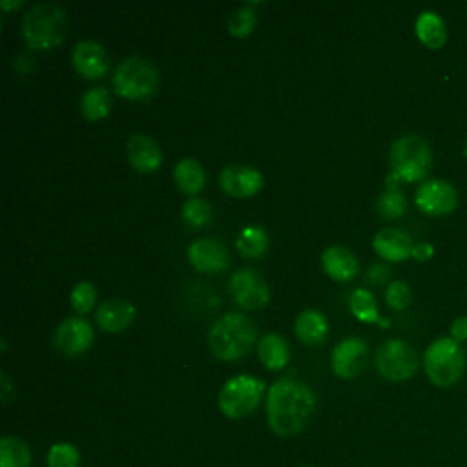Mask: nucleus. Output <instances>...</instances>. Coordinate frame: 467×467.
Masks as SVG:
<instances>
[{"label": "nucleus", "instance_id": "nucleus-22", "mask_svg": "<svg viewBox=\"0 0 467 467\" xmlns=\"http://www.w3.org/2000/svg\"><path fill=\"white\" fill-rule=\"evenodd\" d=\"M259 359L270 370H281L290 359V348L281 334L268 332L259 341Z\"/></svg>", "mask_w": 467, "mask_h": 467}, {"label": "nucleus", "instance_id": "nucleus-21", "mask_svg": "<svg viewBox=\"0 0 467 467\" xmlns=\"http://www.w3.org/2000/svg\"><path fill=\"white\" fill-rule=\"evenodd\" d=\"M416 35L420 42L431 49H438L447 40V29L441 16L434 11H421L416 18Z\"/></svg>", "mask_w": 467, "mask_h": 467}, {"label": "nucleus", "instance_id": "nucleus-8", "mask_svg": "<svg viewBox=\"0 0 467 467\" xmlns=\"http://www.w3.org/2000/svg\"><path fill=\"white\" fill-rule=\"evenodd\" d=\"M378 372L389 381H405L418 368L416 348L403 339H387L376 350Z\"/></svg>", "mask_w": 467, "mask_h": 467}, {"label": "nucleus", "instance_id": "nucleus-36", "mask_svg": "<svg viewBox=\"0 0 467 467\" xmlns=\"http://www.w3.org/2000/svg\"><path fill=\"white\" fill-rule=\"evenodd\" d=\"M432 254H434V248H432L431 243H416V244L412 246V255H410V257H414L416 261H421V263H423V261L431 259Z\"/></svg>", "mask_w": 467, "mask_h": 467}, {"label": "nucleus", "instance_id": "nucleus-15", "mask_svg": "<svg viewBox=\"0 0 467 467\" xmlns=\"http://www.w3.org/2000/svg\"><path fill=\"white\" fill-rule=\"evenodd\" d=\"M263 173L246 164H228L219 173L221 188L234 197H250L263 188Z\"/></svg>", "mask_w": 467, "mask_h": 467}, {"label": "nucleus", "instance_id": "nucleus-11", "mask_svg": "<svg viewBox=\"0 0 467 467\" xmlns=\"http://www.w3.org/2000/svg\"><path fill=\"white\" fill-rule=\"evenodd\" d=\"M456 202L454 186L441 179H429L416 190V206L425 215H447L456 208Z\"/></svg>", "mask_w": 467, "mask_h": 467}, {"label": "nucleus", "instance_id": "nucleus-34", "mask_svg": "<svg viewBox=\"0 0 467 467\" xmlns=\"http://www.w3.org/2000/svg\"><path fill=\"white\" fill-rule=\"evenodd\" d=\"M451 336L452 339H456L458 343L467 341V316H460L452 321L451 325Z\"/></svg>", "mask_w": 467, "mask_h": 467}, {"label": "nucleus", "instance_id": "nucleus-1", "mask_svg": "<svg viewBox=\"0 0 467 467\" xmlns=\"http://www.w3.org/2000/svg\"><path fill=\"white\" fill-rule=\"evenodd\" d=\"M316 409V398L305 383L281 378L266 396V418L270 429L279 436H294L310 421Z\"/></svg>", "mask_w": 467, "mask_h": 467}, {"label": "nucleus", "instance_id": "nucleus-12", "mask_svg": "<svg viewBox=\"0 0 467 467\" xmlns=\"http://www.w3.org/2000/svg\"><path fill=\"white\" fill-rule=\"evenodd\" d=\"M93 327L84 317H66L53 334V347L66 356H78L89 348Z\"/></svg>", "mask_w": 467, "mask_h": 467}, {"label": "nucleus", "instance_id": "nucleus-2", "mask_svg": "<svg viewBox=\"0 0 467 467\" xmlns=\"http://www.w3.org/2000/svg\"><path fill=\"white\" fill-rule=\"evenodd\" d=\"M257 328L241 312H226L208 330V347L217 359L232 361L244 356L255 343Z\"/></svg>", "mask_w": 467, "mask_h": 467}, {"label": "nucleus", "instance_id": "nucleus-18", "mask_svg": "<svg viewBox=\"0 0 467 467\" xmlns=\"http://www.w3.org/2000/svg\"><path fill=\"white\" fill-rule=\"evenodd\" d=\"M321 265L325 272L336 281H350L359 272V263L354 252L343 244H332L323 250Z\"/></svg>", "mask_w": 467, "mask_h": 467}, {"label": "nucleus", "instance_id": "nucleus-37", "mask_svg": "<svg viewBox=\"0 0 467 467\" xmlns=\"http://www.w3.org/2000/svg\"><path fill=\"white\" fill-rule=\"evenodd\" d=\"M9 394H11V383H9V376L5 372H2V398L4 403L9 401Z\"/></svg>", "mask_w": 467, "mask_h": 467}, {"label": "nucleus", "instance_id": "nucleus-32", "mask_svg": "<svg viewBox=\"0 0 467 467\" xmlns=\"http://www.w3.org/2000/svg\"><path fill=\"white\" fill-rule=\"evenodd\" d=\"M97 301V288L89 281H80L71 290V305L75 312L86 314Z\"/></svg>", "mask_w": 467, "mask_h": 467}, {"label": "nucleus", "instance_id": "nucleus-27", "mask_svg": "<svg viewBox=\"0 0 467 467\" xmlns=\"http://www.w3.org/2000/svg\"><path fill=\"white\" fill-rule=\"evenodd\" d=\"M348 303H350L352 314L358 319H361L365 323H379L381 321L379 312H378V303H376V297L372 292H368L365 288H356V290H352Z\"/></svg>", "mask_w": 467, "mask_h": 467}, {"label": "nucleus", "instance_id": "nucleus-4", "mask_svg": "<svg viewBox=\"0 0 467 467\" xmlns=\"http://www.w3.org/2000/svg\"><path fill=\"white\" fill-rule=\"evenodd\" d=\"M117 95L130 100H146L159 89V69L153 62L140 55H130L122 58L111 77Z\"/></svg>", "mask_w": 467, "mask_h": 467}, {"label": "nucleus", "instance_id": "nucleus-10", "mask_svg": "<svg viewBox=\"0 0 467 467\" xmlns=\"http://www.w3.org/2000/svg\"><path fill=\"white\" fill-rule=\"evenodd\" d=\"M367 359H368L367 343L356 336L345 337L332 350V356H330L332 372L343 379L356 378L365 370Z\"/></svg>", "mask_w": 467, "mask_h": 467}, {"label": "nucleus", "instance_id": "nucleus-17", "mask_svg": "<svg viewBox=\"0 0 467 467\" xmlns=\"http://www.w3.org/2000/svg\"><path fill=\"white\" fill-rule=\"evenodd\" d=\"M372 246L376 254L387 261H405L412 255L414 243L401 228H383L374 235Z\"/></svg>", "mask_w": 467, "mask_h": 467}, {"label": "nucleus", "instance_id": "nucleus-24", "mask_svg": "<svg viewBox=\"0 0 467 467\" xmlns=\"http://www.w3.org/2000/svg\"><path fill=\"white\" fill-rule=\"evenodd\" d=\"M111 95L104 86H93L88 91H84L80 99V109L86 119L99 120L109 115L111 111Z\"/></svg>", "mask_w": 467, "mask_h": 467}, {"label": "nucleus", "instance_id": "nucleus-33", "mask_svg": "<svg viewBox=\"0 0 467 467\" xmlns=\"http://www.w3.org/2000/svg\"><path fill=\"white\" fill-rule=\"evenodd\" d=\"M412 299L410 288L405 281H392L389 283L387 290H385V301L389 303L390 308L394 310H403Z\"/></svg>", "mask_w": 467, "mask_h": 467}, {"label": "nucleus", "instance_id": "nucleus-26", "mask_svg": "<svg viewBox=\"0 0 467 467\" xmlns=\"http://www.w3.org/2000/svg\"><path fill=\"white\" fill-rule=\"evenodd\" d=\"M235 246L244 257H261L268 248V235L261 226H246L237 235Z\"/></svg>", "mask_w": 467, "mask_h": 467}, {"label": "nucleus", "instance_id": "nucleus-23", "mask_svg": "<svg viewBox=\"0 0 467 467\" xmlns=\"http://www.w3.org/2000/svg\"><path fill=\"white\" fill-rule=\"evenodd\" d=\"M173 179H175V184L181 192H184L188 195H193L204 186L206 173H204V168L201 166V162L197 159L184 157L175 164Z\"/></svg>", "mask_w": 467, "mask_h": 467}, {"label": "nucleus", "instance_id": "nucleus-7", "mask_svg": "<svg viewBox=\"0 0 467 467\" xmlns=\"http://www.w3.org/2000/svg\"><path fill=\"white\" fill-rule=\"evenodd\" d=\"M265 392V381L250 376V374H239L230 378L219 390V409L224 416L239 420L254 412L263 398Z\"/></svg>", "mask_w": 467, "mask_h": 467}, {"label": "nucleus", "instance_id": "nucleus-9", "mask_svg": "<svg viewBox=\"0 0 467 467\" xmlns=\"http://www.w3.org/2000/svg\"><path fill=\"white\" fill-rule=\"evenodd\" d=\"M230 292L237 305L261 308L270 299V288L263 275L254 268H239L230 277Z\"/></svg>", "mask_w": 467, "mask_h": 467}, {"label": "nucleus", "instance_id": "nucleus-35", "mask_svg": "<svg viewBox=\"0 0 467 467\" xmlns=\"http://www.w3.org/2000/svg\"><path fill=\"white\" fill-rule=\"evenodd\" d=\"M390 275V270L389 266H385L383 263H374L370 268H368V279L376 285H381L387 281V277Z\"/></svg>", "mask_w": 467, "mask_h": 467}, {"label": "nucleus", "instance_id": "nucleus-5", "mask_svg": "<svg viewBox=\"0 0 467 467\" xmlns=\"http://www.w3.org/2000/svg\"><path fill=\"white\" fill-rule=\"evenodd\" d=\"M465 352L452 337L434 339L423 356L425 374L436 387L454 385L465 372Z\"/></svg>", "mask_w": 467, "mask_h": 467}, {"label": "nucleus", "instance_id": "nucleus-39", "mask_svg": "<svg viewBox=\"0 0 467 467\" xmlns=\"http://www.w3.org/2000/svg\"><path fill=\"white\" fill-rule=\"evenodd\" d=\"M465 155H467V142H465Z\"/></svg>", "mask_w": 467, "mask_h": 467}, {"label": "nucleus", "instance_id": "nucleus-6", "mask_svg": "<svg viewBox=\"0 0 467 467\" xmlns=\"http://www.w3.org/2000/svg\"><path fill=\"white\" fill-rule=\"evenodd\" d=\"M392 173L405 182L421 181L432 166V150L420 135H403L390 144Z\"/></svg>", "mask_w": 467, "mask_h": 467}, {"label": "nucleus", "instance_id": "nucleus-16", "mask_svg": "<svg viewBox=\"0 0 467 467\" xmlns=\"http://www.w3.org/2000/svg\"><path fill=\"white\" fill-rule=\"evenodd\" d=\"M126 153L130 164L139 171H153L162 162V151L159 142L146 133L131 135L126 142Z\"/></svg>", "mask_w": 467, "mask_h": 467}, {"label": "nucleus", "instance_id": "nucleus-31", "mask_svg": "<svg viewBox=\"0 0 467 467\" xmlns=\"http://www.w3.org/2000/svg\"><path fill=\"white\" fill-rule=\"evenodd\" d=\"M255 20L257 18H255V11H254L252 4H246L230 15L228 31L234 36H246L255 27Z\"/></svg>", "mask_w": 467, "mask_h": 467}, {"label": "nucleus", "instance_id": "nucleus-19", "mask_svg": "<svg viewBox=\"0 0 467 467\" xmlns=\"http://www.w3.org/2000/svg\"><path fill=\"white\" fill-rule=\"evenodd\" d=\"M95 317L102 330L120 332L133 321L135 306H133V303H130L122 297H111L99 305Z\"/></svg>", "mask_w": 467, "mask_h": 467}, {"label": "nucleus", "instance_id": "nucleus-25", "mask_svg": "<svg viewBox=\"0 0 467 467\" xmlns=\"http://www.w3.org/2000/svg\"><path fill=\"white\" fill-rule=\"evenodd\" d=\"M31 451L27 443L16 436H2L0 440V467H29Z\"/></svg>", "mask_w": 467, "mask_h": 467}, {"label": "nucleus", "instance_id": "nucleus-38", "mask_svg": "<svg viewBox=\"0 0 467 467\" xmlns=\"http://www.w3.org/2000/svg\"><path fill=\"white\" fill-rule=\"evenodd\" d=\"M18 5H22V0H15V2H9V0H0V7H2L4 11L11 9V7H18Z\"/></svg>", "mask_w": 467, "mask_h": 467}, {"label": "nucleus", "instance_id": "nucleus-30", "mask_svg": "<svg viewBox=\"0 0 467 467\" xmlns=\"http://www.w3.org/2000/svg\"><path fill=\"white\" fill-rule=\"evenodd\" d=\"M80 452L73 443L58 441L47 451V467H78Z\"/></svg>", "mask_w": 467, "mask_h": 467}, {"label": "nucleus", "instance_id": "nucleus-28", "mask_svg": "<svg viewBox=\"0 0 467 467\" xmlns=\"http://www.w3.org/2000/svg\"><path fill=\"white\" fill-rule=\"evenodd\" d=\"M376 212L383 219H398L407 212V199L400 188H385L378 201H376Z\"/></svg>", "mask_w": 467, "mask_h": 467}, {"label": "nucleus", "instance_id": "nucleus-13", "mask_svg": "<svg viewBox=\"0 0 467 467\" xmlns=\"http://www.w3.org/2000/svg\"><path fill=\"white\" fill-rule=\"evenodd\" d=\"M188 259L199 270L206 274L221 272L230 263V254L219 239L213 237H199L188 246Z\"/></svg>", "mask_w": 467, "mask_h": 467}, {"label": "nucleus", "instance_id": "nucleus-3", "mask_svg": "<svg viewBox=\"0 0 467 467\" xmlns=\"http://www.w3.org/2000/svg\"><path fill=\"white\" fill-rule=\"evenodd\" d=\"M67 29V16L62 5L40 2L29 7L22 20V35L29 47L47 49L62 42Z\"/></svg>", "mask_w": 467, "mask_h": 467}, {"label": "nucleus", "instance_id": "nucleus-20", "mask_svg": "<svg viewBox=\"0 0 467 467\" xmlns=\"http://www.w3.org/2000/svg\"><path fill=\"white\" fill-rule=\"evenodd\" d=\"M294 332L299 341L306 345H316L325 339L328 332V321L325 314L316 308H305L299 312L294 323Z\"/></svg>", "mask_w": 467, "mask_h": 467}, {"label": "nucleus", "instance_id": "nucleus-29", "mask_svg": "<svg viewBox=\"0 0 467 467\" xmlns=\"http://www.w3.org/2000/svg\"><path fill=\"white\" fill-rule=\"evenodd\" d=\"M212 206L206 199L201 197H190L182 204V219L192 226H204L212 221Z\"/></svg>", "mask_w": 467, "mask_h": 467}, {"label": "nucleus", "instance_id": "nucleus-14", "mask_svg": "<svg viewBox=\"0 0 467 467\" xmlns=\"http://www.w3.org/2000/svg\"><path fill=\"white\" fill-rule=\"evenodd\" d=\"M73 67L86 78H99L109 67V55L97 40H78L71 51Z\"/></svg>", "mask_w": 467, "mask_h": 467}]
</instances>
